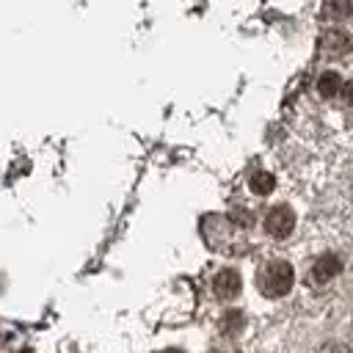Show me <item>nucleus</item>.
<instances>
[{"label": "nucleus", "mask_w": 353, "mask_h": 353, "mask_svg": "<svg viewBox=\"0 0 353 353\" xmlns=\"http://www.w3.org/2000/svg\"><path fill=\"white\" fill-rule=\"evenodd\" d=\"M240 325V312H229V317H226V328L232 331V328H237Z\"/></svg>", "instance_id": "9"}, {"label": "nucleus", "mask_w": 353, "mask_h": 353, "mask_svg": "<svg viewBox=\"0 0 353 353\" xmlns=\"http://www.w3.org/2000/svg\"><path fill=\"white\" fill-rule=\"evenodd\" d=\"M212 290L218 298H234L240 292V276L234 270H221L212 281Z\"/></svg>", "instance_id": "4"}, {"label": "nucleus", "mask_w": 353, "mask_h": 353, "mask_svg": "<svg viewBox=\"0 0 353 353\" xmlns=\"http://www.w3.org/2000/svg\"><path fill=\"white\" fill-rule=\"evenodd\" d=\"M339 94H342V99H345V102H347V105H353V83H345V85H342V91H339Z\"/></svg>", "instance_id": "8"}, {"label": "nucleus", "mask_w": 353, "mask_h": 353, "mask_svg": "<svg viewBox=\"0 0 353 353\" xmlns=\"http://www.w3.org/2000/svg\"><path fill=\"white\" fill-rule=\"evenodd\" d=\"M163 353H182V350H174V347H171V350H163Z\"/></svg>", "instance_id": "10"}, {"label": "nucleus", "mask_w": 353, "mask_h": 353, "mask_svg": "<svg viewBox=\"0 0 353 353\" xmlns=\"http://www.w3.org/2000/svg\"><path fill=\"white\" fill-rule=\"evenodd\" d=\"M339 270H342V262H339V256H334V254H325V256H320V259L314 262V268H312V279H314L317 284H323V281L334 279Z\"/></svg>", "instance_id": "3"}, {"label": "nucleus", "mask_w": 353, "mask_h": 353, "mask_svg": "<svg viewBox=\"0 0 353 353\" xmlns=\"http://www.w3.org/2000/svg\"><path fill=\"white\" fill-rule=\"evenodd\" d=\"M292 226H295V212H292L287 204L273 207V210L268 212V218H265V229H268V234H273V237H287V234L292 232Z\"/></svg>", "instance_id": "2"}, {"label": "nucleus", "mask_w": 353, "mask_h": 353, "mask_svg": "<svg viewBox=\"0 0 353 353\" xmlns=\"http://www.w3.org/2000/svg\"><path fill=\"white\" fill-rule=\"evenodd\" d=\"M325 47L331 50V55H339V52H347L350 50V41L345 33H328L325 36Z\"/></svg>", "instance_id": "7"}, {"label": "nucleus", "mask_w": 353, "mask_h": 353, "mask_svg": "<svg viewBox=\"0 0 353 353\" xmlns=\"http://www.w3.org/2000/svg\"><path fill=\"white\" fill-rule=\"evenodd\" d=\"M273 185H276V179H273V174H268V171H256V174L251 176V190L259 193V196H268V193L273 190Z\"/></svg>", "instance_id": "6"}, {"label": "nucleus", "mask_w": 353, "mask_h": 353, "mask_svg": "<svg viewBox=\"0 0 353 353\" xmlns=\"http://www.w3.org/2000/svg\"><path fill=\"white\" fill-rule=\"evenodd\" d=\"M292 268L287 262H270L262 273H259V290L268 295V298H279L284 292H290L292 287Z\"/></svg>", "instance_id": "1"}, {"label": "nucleus", "mask_w": 353, "mask_h": 353, "mask_svg": "<svg viewBox=\"0 0 353 353\" xmlns=\"http://www.w3.org/2000/svg\"><path fill=\"white\" fill-rule=\"evenodd\" d=\"M317 88H320V94H323V97H334V94H339V91H342V80H339V74H336V72H325V74L320 77Z\"/></svg>", "instance_id": "5"}]
</instances>
